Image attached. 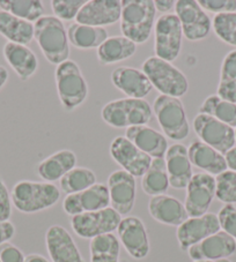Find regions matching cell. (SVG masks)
<instances>
[{
  "label": "cell",
  "instance_id": "ee69618b",
  "mask_svg": "<svg viewBox=\"0 0 236 262\" xmlns=\"http://www.w3.org/2000/svg\"><path fill=\"white\" fill-rule=\"evenodd\" d=\"M15 236V227L10 221L0 222V245L8 243Z\"/></svg>",
  "mask_w": 236,
  "mask_h": 262
},
{
  "label": "cell",
  "instance_id": "7a4b0ae2",
  "mask_svg": "<svg viewBox=\"0 0 236 262\" xmlns=\"http://www.w3.org/2000/svg\"><path fill=\"white\" fill-rule=\"evenodd\" d=\"M155 13L152 0H122V34L135 44L146 43L155 26Z\"/></svg>",
  "mask_w": 236,
  "mask_h": 262
},
{
  "label": "cell",
  "instance_id": "7dc6e473",
  "mask_svg": "<svg viewBox=\"0 0 236 262\" xmlns=\"http://www.w3.org/2000/svg\"><path fill=\"white\" fill-rule=\"evenodd\" d=\"M8 78H10V74H8V71L6 67L0 65V90H2L5 84L7 83Z\"/></svg>",
  "mask_w": 236,
  "mask_h": 262
},
{
  "label": "cell",
  "instance_id": "74e56055",
  "mask_svg": "<svg viewBox=\"0 0 236 262\" xmlns=\"http://www.w3.org/2000/svg\"><path fill=\"white\" fill-rule=\"evenodd\" d=\"M215 198L225 205L236 203V171L227 170L215 177Z\"/></svg>",
  "mask_w": 236,
  "mask_h": 262
},
{
  "label": "cell",
  "instance_id": "e575fe53",
  "mask_svg": "<svg viewBox=\"0 0 236 262\" xmlns=\"http://www.w3.org/2000/svg\"><path fill=\"white\" fill-rule=\"evenodd\" d=\"M0 10L30 24L44 16V5L41 0H0Z\"/></svg>",
  "mask_w": 236,
  "mask_h": 262
},
{
  "label": "cell",
  "instance_id": "603a6c76",
  "mask_svg": "<svg viewBox=\"0 0 236 262\" xmlns=\"http://www.w3.org/2000/svg\"><path fill=\"white\" fill-rule=\"evenodd\" d=\"M148 213L154 221L169 227H180L189 219L184 203L168 194L149 199Z\"/></svg>",
  "mask_w": 236,
  "mask_h": 262
},
{
  "label": "cell",
  "instance_id": "bcb514c9",
  "mask_svg": "<svg viewBox=\"0 0 236 262\" xmlns=\"http://www.w3.org/2000/svg\"><path fill=\"white\" fill-rule=\"evenodd\" d=\"M225 157L228 169L231 171H236V147L231 148L230 150L226 154Z\"/></svg>",
  "mask_w": 236,
  "mask_h": 262
},
{
  "label": "cell",
  "instance_id": "d6986e66",
  "mask_svg": "<svg viewBox=\"0 0 236 262\" xmlns=\"http://www.w3.org/2000/svg\"><path fill=\"white\" fill-rule=\"evenodd\" d=\"M45 245L52 262H85L74 239L62 225H51L47 230Z\"/></svg>",
  "mask_w": 236,
  "mask_h": 262
},
{
  "label": "cell",
  "instance_id": "7c38bea8",
  "mask_svg": "<svg viewBox=\"0 0 236 262\" xmlns=\"http://www.w3.org/2000/svg\"><path fill=\"white\" fill-rule=\"evenodd\" d=\"M215 177L205 172L194 173L187 186L184 207L189 217L205 215L215 198Z\"/></svg>",
  "mask_w": 236,
  "mask_h": 262
},
{
  "label": "cell",
  "instance_id": "ab89813d",
  "mask_svg": "<svg viewBox=\"0 0 236 262\" xmlns=\"http://www.w3.org/2000/svg\"><path fill=\"white\" fill-rule=\"evenodd\" d=\"M217 215L222 231L228 233L236 241V207L234 205H225Z\"/></svg>",
  "mask_w": 236,
  "mask_h": 262
},
{
  "label": "cell",
  "instance_id": "f5cc1de1",
  "mask_svg": "<svg viewBox=\"0 0 236 262\" xmlns=\"http://www.w3.org/2000/svg\"><path fill=\"white\" fill-rule=\"evenodd\" d=\"M0 262H2V261H0Z\"/></svg>",
  "mask_w": 236,
  "mask_h": 262
},
{
  "label": "cell",
  "instance_id": "4dcf8cb0",
  "mask_svg": "<svg viewBox=\"0 0 236 262\" xmlns=\"http://www.w3.org/2000/svg\"><path fill=\"white\" fill-rule=\"evenodd\" d=\"M165 159H153L146 172L142 177V188L149 196H156L166 194L169 188Z\"/></svg>",
  "mask_w": 236,
  "mask_h": 262
},
{
  "label": "cell",
  "instance_id": "d590c367",
  "mask_svg": "<svg viewBox=\"0 0 236 262\" xmlns=\"http://www.w3.org/2000/svg\"><path fill=\"white\" fill-rule=\"evenodd\" d=\"M96 184V174L85 166H75L59 180L62 191L66 195L79 193Z\"/></svg>",
  "mask_w": 236,
  "mask_h": 262
},
{
  "label": "cell",
  "instance_id": "f907efd6",
  "mask_svg": "<svg viewBox=\"0 0 236 262\" xmlns=\"http://www.w3.org/2000/svg\"><path fill=\"white\" fill-rule=\"evenodd\" d=\"M193 262H213V261H207V260H201V261H193Z\"/></svg>",
  "mask_w": 236,
  "mask_h": 262
},
{
  "label": "cell",
  "instance_id": "60d3db41",
  "mask_svg": "<svg viewBox=\"0 0 236 262\" xmlns=\"http://www.w3.org/2000/svg\"><path fill=\"white\" fill-rule=\"evenodd\" d=\"M198 4L204 11L214 13L215 15L236 12V0H201Z\"/></svg>",
  "mask_w": 236,
  "mask_h": 262
},
{
  "label": "cell",
  "instance_id": "f35d334b",
  "mask_svg": "<svg viewBox=\"0 0 236 262\" xmlns=\"http://www.w3.org/2000/svg\"><path fill=\"white\" fill-rule=\"evenodd\" d=\"M85 4L86 0H53L51 10L53 16L61 21H72L75 20Z\"/></svg>",
  "mask_w": 236,
  "mask_h": 262
},
{
  "label": "cell",
  "instance_id": "9a60e30c",
  "mask_svg": "<svg viewBox=\"0 0 236 262\" xmlns=\"http://www.w3.org/2000/svg\"><path fill=\"white\" fill-rule=\"evenodd\" d=\"M110 156L122 170L133 176L134 178L143 177L152 163L151 157L134 146L125 137H117L112 140L109 148Z\"/></svg>",
  "mask_w": 236,
  "mask_h": 262
},
{
  "label": "cell",
  "instance_id": "7402d4cb",
  "mask_svg": "<svg viewBox=\"0 0 236 262\" xmlns=\"http://www.w3.org/2000/svg\"><path fill=\"white\" fill-rule=\"evenodd\" d=\"M165 161L170 186L175 189L187 188L193 176L188 148L184 144H172L168 148Z\"/></svg>",
  "mask_w": 236,
  "mask_h": 262
},
{
  "label": "cell",
  "instance_id": "5bb4252c",
  "mask_svg": "<svg viewBox=\"0 0 236 262\" xmlns=\"http://www.w3.org/2000/svg\"><path fill=\"white\" fill-rule=\"evenodd\" d=\"M117 231L118 241L131 257L135 260H143L149 254L151 245H149L147 229L139 217L126 216L122 219Z\"/></svg>",
  "mask_w": 236,
  "mask_h": 262
},
{
  "label": "cell",
  "instance_id": "f546056e",
  "mask_svg": "<svg viewBox=\"0 0 236 262\" xmlns=\"http://www.w3.org/2000/svg\"><path fill=\"white\" fill-rule=\"evenodd\" d=\"M66 30L70 44L80 50L97 49L109 37L106 28L80 25L76 22L69 25Z\"/></svg>",
  "mask_w": 236,
  "mask_h": 262
},
{
  "label": "cell",
  "instance_id": "e0dca14e",
  "mask_svg": "<svg viewBox=\"0 0 236 262\" xmlns=\"http://www.w3.org/2000/svg\"><path fill=\"white\" fill-rule=\"evenodd\" d=\"M218 215L206 213L199 217H189L176 230V238L181 251L187 252L190 247L201 243L204 239L220 231Z\"/></svg>",
  "mask_w": 236,
  "mask_h": 262
},
{
  "label": "cell",
  "instance_id": "8992f818",
  "mask_svg": "<svg viewBox=\"0 0 236 262\" xmlns=\"http://www.w3.org/2000/svg\"><path fill=\"white\" fill-rule=\"evenodd\" d=\"M142 71L158 92L170 97H182L189 90V81L182 71L155 56L143 62Z\"/></svg>",
  "mask_w": 236,
  "mask_h": 262
},
{
  "label": "cell",
  "instance_id": "52a82bcc",
  "mask_svg": "<svg viewBox=\"0 0 236 262\" xmlns=\"http://www.w3.org/2000/svg\"><path fill=\"white\" fill-rule=\"evenodd\" d=\"M152 107L165 137L172 141H182L188 138L190 125L187 112L180 98L159 95Z\"/></svg>",
  "mask_w": 236,
  "mask_h": 262
},
{
  "label": "cell",
  "instance_id": "d6a6232c",
  "mask_svg": "<svg viewBox=\"0 0 236 262\" xmlns=\"http://www.w3.org/2000/svg\"><path fill=\"white\" fill-rule=\"evenodd\" d=\"M199 114L211 116L234 129L236 128V103L226 101L218 95H211L205 98L199 107Z\"/></svg>",
  "mask_w": 236,
  "mask_h": 262
},
{
  "label": "cell",
  "instance_id": "83f0119b",
  "mask_svg": "<svg viewBox=\"0 0 236 262\" xmlns=\"http://www.w3.org/2000/svg\"><path fill=\"white\" fill-rule=\"evenodd\" d=\"M137 52V44L125 36H111L96 49V57L101 65L108 66L130 59Z\"/></svg>",
  "mask_w": 236,
  "mask_h": 262
},
{
  "label": "cell",
  "instance_id": "5b68a950",
  "mask_svg": "<svg viewBox=\"0 0 236 262\" xmlns=\"http://www.w3.org/2000/svg\"><path fill=\"white\" fill-rule=\"evenodd\" d=\"M54 80L58 98L66 111L78 109L88 96V84L74 60H66L56 67Z\"/></svg>",
  "mask_w": 236,
  "mask_h": 262
},
{
  "label": "cell",
  "instance_id": "8d00e7d4",
  "mask_svg": "<svg viewBox=\"0 0 236 262\" xmlns=\"http://www.w3.org/2000/svg\"><path fill=\"white\" fill-rule=\"evenodd\" d=\"M212 28L222 42L236 47V12L214 15Z\"/></svg>",
  "mask_w": 236,
  "mask_h": 262
},
{
  "label": "cell",
  "instance_id": "ba28073f",
  "mask_svg": "<svg viewBox=\"0 0 236 262\" xmlns=\"http://www.w3.org/2000/svg\"><path fill=\"white\" fill-rule=\"evenodd\" d=\"M183 43V30L179 17L172 13L161 15L154 26V51L155 57L166 61L179 58Z\"/></svg>",
  "mask_w": 236,
  "mask_h": 262
},
{
  "label": "cell",
  "instance_id": "836d02e7",
  "mask_svg": "<svg viewBox=\"0 0 236 262\" xmlns=\"http://www.w3.org/2000/svg\"><path fill=\"white\" fill-rule=\"evenodd\" d=\"M217 95L226 101L236 103V50L227 53L222 60Z\"/></svg>",
  "mask_w": 236,
  "mask_h": 262
},
{
  "label": "cell",
  "instance_id": "277c9868",
  "mask_svg": "<svg viewBox=\"0 0 236 262\" xmlns=\"http://www.w3.org/2000/svg\"><path fill=\"white\" fill-rule=\"evenodd\" d=\"M101 117L113 128H129L147 125L152 120L153 107L146 99L126 97L107 103L102 107Z\"/></svg>",
  "mask_w": 236,
  "mask_h": 262
},
{
  "label": "cell",
  "instance_id": "30bf717a",
  "mask_svg": "<svg viewBox=\"0 0 236 262\" xmlns=\"http://www.w3.org/2000/svg\"><path fill=\"white\" fill-rule=\"evenodd\" d=\"M192 127L202 142L222 155L235 147V129L211 116L198 114L194 117Z\"/></svg>",
  "mask_w": 236,
  "mask_h": 262
},
{
  "label": "cell",
  "instance_id": "9c48e42d",
  "mask_svg": "<svg viewBox=\"0 0 236 262\" xmlns=\"http://www.w3.org/2000/svg\"><path fill=\"white\" fill-rule=\"evenodd\" d=\"M122 216L111 207L106 209L84 213L71 217V227L76 236L84 239H93L102 234L112 233L117 230Z\"/></svg>",
  "mask_w": 236,
  "mask_h": 262
},
{
  "label": "cell",
  "instance_id": "7bdbcfd3",
  "mask_svg": "<svg viewBox=\"0 0 236 262\" xmlns=\"http://www.w3.org/2000/svg\"><path fill=\"white\" fill-rule=\"evenodd\" d=\"M25 259L24 252L10 242L0 245V261L2 262H25Z\"/></svg>",
  "mask_w": 236,
  "mask_h": 262
},
{
  "label": "cell",
  "instance_id": "44dd1931",
  "mask_svg": "<svg viewBox=\"0 0 236 262\" xmlns=\"http://www.w3.org/2000/svg\"><path fill=\"white\" fill-rule=\"evenodd\" d=\"M111 82L129 98L144 99L152 92L153 85L142 70L121 66L111 72Z\"/></svg>",
  "mask_w": 236,
  "mask_h": 262
},
{
  "label": "cell",
  "instance_id": "681fc988",
  "mask_svg": "<svg viewBox=\"0 0 236 262\" xmlns=\"http://www.w3.org/2000/svg\"><path fill=\"white\" fill-rule=\"evenodd\" d=\"M215 262H231L229 259H222V260H218Z\"/></svg>",
  "mask_w": 236,
  "mask_h": 262
},
{
  "label": "cell",
  "instance_id": "2e32d148",
  "mask_svg": "<svg viewBox=\"0 0 236 262\" xmlns=\"http://www.w3.org/2000/svg\"><path fill=\"white\" fill-rule=\"evenodd\" d=\"M110 206L121 216L132 211L137 196V184L133 176L124 170H116L108 178Z\"/></svg>",
  "mask_w": 236,
  "mask_h": 262
},
{
  "label": "cell",
  "instance_id": "816d5d0a",
  "mask_svg": "<svg viewBox=\"0 0 236 262\" xmlns=\"http://www.w3.org/2000/svg\"><path fill=\"white\" fill-rule=\"evenodd\" d=\"M235 140H236V128H235Z\"/></svg>",
  "mask_w": 236,
  "mask_h": 262
},
{
  "label": "cell",
  "instance_id": "484cf974",
  "mask_svg": "<svg viewBox=\"0 0 236 262\" xmlns=\"http://www.w3.org/2000/svg\"><path fill=\"white\" fill-rule=\"evenodd\" d=\"M188 154L191 164L203 170L205 173L217 177L218 174L228 170L225 155L202 142L201 140L190 143Z\"/></svg>",
  "mask_w": 236,
  "mask_h": 262
},
{
  "label": "cell",
  "instance_id": "c3c4849f",
  "mask_svg": "<svg viewBox=\"0 0 236 262\" xmlns=\"http://www.w3.org/2000/svg\"><path fill=\"white\" fill-rule=\"evenodd\" d=\"M25 262H50V261L43 255L33 253V254H29V255L26 256Z\"/></svg>",
  "mask_w": 236,
  "mask_h": 262
},
{
  "label": "cell",
  "instance_id": "f1b7e54d",
  "mask_svg": "<svg viewBox=\"0 0 236 262\" xmlns=\"http://www.w3.org/2000/svg\"><path fill=\"white\" fill-rule=\"evenodd\" d=\"M0 35L11 43L27 45L34 39V24L0 10Z\"/></svg>",
  "mask_w": 236,
  "mask_h": 262
},
{
  "label": "cell",
  "instance_id": "cb8c5ba5",
  "mask_svg": "<svg viewBox=\"0 0 236 262\" xmlns=\"http://www.w3.org/2000/svg\"><path fill=\"white\" fill-rule=\"evenodd\" d=\"M125 138L151 159H165L168 141L163 133L147 125L133 126L125 130Z\"/></svg>",
  "mask_w": 236,
  "mask_h": 262
},
{
  "label": "cell",
  "instance_id": "d4e9b609",
  "mask_svg": "<svg viewBox=\"0 0 236 262\" xmlns=\"http://www.w3.org/2000/svg\"><path fill=\"white\" fill-rule=\"evenodd\" d=\"M4 58L21 81L33 78L38 70V59L27 45L7 42L3 48Z\"/></svg>",
  "mask_w": 236,
  "mask_h": 262
},
{
  "label": "cell",
  "instance_id": "f6af8a7d",
  "mask_svg": "<svg viewBox=\"0 0 236 262\" xmlns=\"http://www.w3.org/2000/svg\"><path fill=\"white\" fill-rule=\"evenodd\" d=\"M176 2L174 0H156L154 2V6H155V11L162 13V14H168V12L172 8H175Z\"/></svg>",
  "mask_w": 236,
  "mask_h": 262
},
{
  "label": "cell",
  "instance_id": "4316f807",
  "mask_svg": "<svg viewBox=\"0 0 236 262\" xmlns=\"http://www.w3.org/2000/svg\"><path fill=\"white\" fill-rule=\"evenodd\" d=\"M76 166V155L70 149H63L53 152L47 159L40 162L37 173L45 183L61 180L64 176Z\"/></svg>",
  "mask_w": 236,
  "mask_h": 262
},
{
  "label": "cell",
  "instance_id": "4fadbf2b",
  "mask_svg": "<svg viewBox=\"0 0 236 262\" xmlns=\"http://www.w3.org/2000/svg\"><path fill=\"white\" fill-rule=\"evenodd\" d=\"M109 205L110 198L108 186L106 184L96 183L85 191L66 195L63 201V210L72 217L84 213L106 209Z\"/></svg>",
  "mask_w": 236,
  "mask_h": 262
},
{
  "label": "cell",
  "instance_id": "1f68e13d",
  "mask_svg": "<svg viewBox=\"0 0 236 262\" xmlns=\"http://www.w3.org/2000/svg\"><path fill=\"white\" fill-rule=\"evenodd\" d=\"M90 262H118L120 261L121 243L113 233L90 239Z\"/></svg>",
  "mask_w": 236,
  "mask_h": 262
},
{
  "label": "cell",
  "instance_id": "ac0fdd59",
  "mask_svg": "<svg viewBox=\"0 0 236 262\" xmlns=\"http://www.w3.org/2000/svg\"><path fill=\"white\" fill-rule=\"evenodd\" d=\"M192 261L207 260L215 262L218 260L228 259L236 253V241L225 231H218L212 236L204 239L187 251Z\"/></svg>",
  "mask_w": 236,
  "mask_h": 262
},
{
  "label": "cell",
  "instance_id": "8fae6325",
  "mask_svg": "<svg viewBox=\"0 0 236 262\" xmlns=\"http://www.w3.org/2000/svg\"><path fill=\"white\" fill-rule=\"evenodd\" d=\"M175 12L182 26L183 36L190 42H198L210 34L212 28L210 16L196 0H177Z\"/></svg>",
  "mask_w": 236,
  "mask_h": 262
},
{
  "label": "cell",
  "instance_id": "b9f144b4",
  "mask_svg": "<svg viewBox=\"0 0 236 262\" xmlns=\"http://www.w3.org/2000/svg\"><path fill=\"white\" fill-rule=\"evenodd\" d=\"M12 199L6 184L0 179V222L10 221L12 216Z\"/></svg>",
  "mask_w": 236,
  "mask_h": 262
},
{
  "label": "cell",
  "instance_id": "ffe728a7",
  "mask_svg": "<svg viewBox=\"0 0 236 262\" xmlns=\"http://www.w3.org/2000/svg\"><path fill=\"white\" fill-rule=\"evenodd\" d=\"M121 13L122 2L120 0H89L80 10L75 22L104 28L120 21Z\"/></svg>",
  "mask_w": 236,
  "mask_h": 262
},
{
  "label": "cell",
  "instance_id": "6da1fadb",
  "mask_svg": "<svg viewBox=\"0 0 236 262\" xmlns=\"http://www.w3.org/2000/svg\"><path fill=\"white\" fill-rule=\"evenodd\" d=\"M34 38L51 65L69 60L70 40L64 22L53 15H44L34 24Z\"/></svg>",
  "mask_w": 236,
  "mask_h": 262
},
{
  "label": "cell",
  "instance_id": "3957f363",
  "mask_svg": "<svg viewBox=\"0 0 236 262\" xmlns=\"http://www.w3.org/2000/svg\"><path fill=\"white\" fill-rule=\"evenodd\" d=\"M11 199L20 213L35 214L56 205L61 199V191L51 183L20 180L13 186Z\"/></svg>",
  "mask_w": 236,
  "mask_h": 262
}]
</instances>
